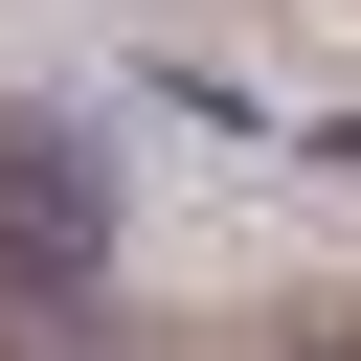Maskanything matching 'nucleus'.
Instances as JSON below:
<instances>
[{
    "instance_id": "obj_1",
    "label": "nucleus",
    "mask_w": 361,
    "mask_h": 361,
    "mask_svg": "<svg viewBox=\"0 0 361 361\" xmlns=\"http://www.w3.org/2000/svg\"><path fill=\"white\" fill-rule=\"evenodd\" d=\"M90 248H113V180H90V135H0V293H90Z\"/></svg>"
},
{
    "instance_id": "obj_2",
    "label": "nucleus",
    "mask_w": 361,
    "mask_h": 361,
    "mask_svg": "<svg viewBox=\"0 0 361 361\" xmlns=\"http://www.w3.org/2000/svg\"><path fill=\"white\" fill-rule=\"evenodd\" d=\"M0 361H113V316L90 293H0Z\"/></svg>"
}]
</instances>
